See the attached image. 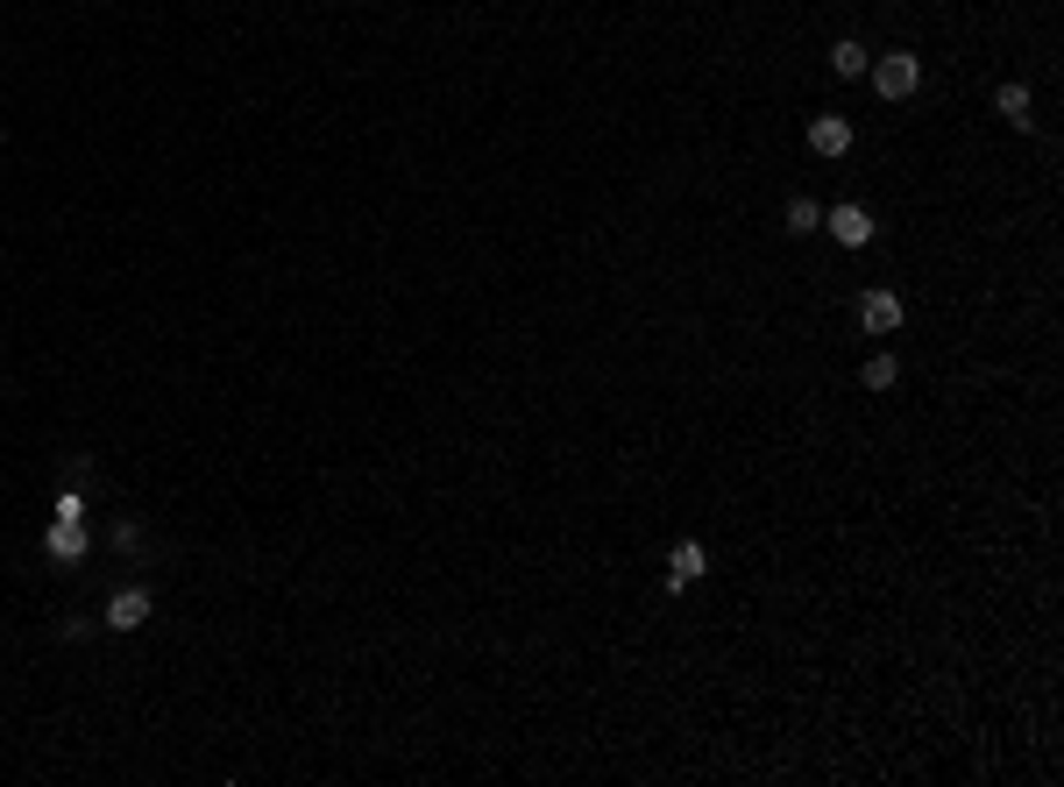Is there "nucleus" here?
I'll use <instances>...</instances> for the list:
<instances>
[{
    "label": "nucleus",
    "mask_w": 1064,
    "mask_h": 787,
    "mask_svg": "<svg viewBox=\"0 0 1064 787\" xmlns=\"http://www.w3.org/2000/svg\"><path fill=\"white\" fill-rule=\"evenodd\" d=\"M0 142H8V136H0Z\"/></svg>",
    "instance_id": "nucleus-12"
},
{
    "label": "nucleus",
    "mask_w": 1064,
    "mask_h": 787,
    "mask_svg": "<svg viewBox=\"0 0 1064 787\" xmlns=\"http://www.w3.org/2000/svg\"><path fill=\"white\" fill-rule=\"evenodd\" d=\"M809 149H817V157H844V149H852V121H844V114H817V121H809Z\"/></svg>",
    "instance_id": "nucleus-3"
},
{
    "label": "nucleus",
    "mask_w": 1064,
    "mask_h": 787,
    "mask_svg": "<svg viewBox=\"0 0 1064 787\" xmlns=\"http://www.w3.org/2000/svg\"><path fill=\"white\" fill-rule=\"evenodd\" d=\"M858 327H866V333H894V327H902V298H894V291H866V298H858Z\"/></svg>",
    "instance_id": "nucleus-4"
},
{
    "label": "nucleus",
    "mask_w": 1064,
    "mask_h": 787,
    "mask_svg": "<svg viewBox=\"0 0 1064 787\" xmlns=\"http://www.w3.org/2000/svg\"><path fill=\"white\" fill-rule=\"evenodd\" d=\"M894 383H902V362H894V355H873V362H866V391H894Z\"/></svg>",
    "instance_id": "nucleus-10"
},
{
    "label": "nucleus",
    "mask_w": 1064,
    "mask_h": 787,
    "mask_svg": "<svg viewBox=\"0 0 1064 787\" xmlns=\"http://www.w3.org/2000/svg\"><path fill=\"white\" fill-rule=\"evenodd\" d=\"M788 227H796V234H809V227H823V213L809 206V199H796V206H788Z\"/></svg>",
    "instance_id": "nucleus-11"
},
{
    "label": "nucleus",
    "mask_w": 1064,
    "mask_h": 787,
    "mask_svg": "<svg viewBox=\"0 0 1064 787\" xmlns=\"http://www.w3.org/2000/svg\"><path fill=\"white\" fill-rule=\"evenodd\" d=\"M43 546H50V561H78L86 554V518H57V525L43 532Z\"/></svg>",
    "instance_id": "nucleus-6"
},
{
    "label": "nucleus",
    "mask_w": 1064,
    "mask_h": 787,
    "mask_svg": "<svg viewBox=\"0 0 1064 787\" xmlns=\"http://www.w3.org/2000/svg\"><path fill=\"white\" fill-rule=\"evenodd\" d=\"M866 64H873V57H866V50H858L852 36H844V43L831 50V72H837V78H858V72H866Z\"/></svg>",
    "instance_id": "nucleus-9"
},
{
    "label": "nucleus",
    "mask_w": 1064,
    "mask_h": 787,
    "mask_svg": "<svg viewBox=\"0 0 1064 787\" xmlns=\"http://www.w3.org/2000/svg\"><path fill=\"white\" fill-rule=\"evenodd\" d=\"M703 567H709V561H703V546H696V540H682V546H674V561H667V589H688V582H696Z\"/></svg>",
    "instance_id": "nucleus-7"
},
{
    "label": "nucleus",
    "mask_w": 1064,
    "mask_h": 787,
    "mask_svg": "<svg viewBox=\"0 0 1064 787\" xmlns=\"http://www.w3.org/2000/svg\"><path fill=\"white\" fill-rule=\"evenodd\" d=\"M993 107H1001V121L1029 128V86H1001V93H993Z\"/></svg>",
    "instance_id": "nucleus-8"
},
{
    "label": "nucleus",
    "mask_w": 1064,
    "mask_h": 787,
    "mask_svg": "<svg viewBox=\"0 0 1064 787\" xmlns=\"http://www.w3.org/2000/svg\"><path fill=\"white\" fill-rule=\"evenodd\" d=\"M149 610H157V596H149V589H114L107 625H114V631H143V625H149Z\"/></svg>",
    "instance_id": "nucleus-2"
},
{
    "label": "nucleus",
    "mask_w": 1064,
    "mask_h": 787,
    "mask_svg": "<svg viewBox=\"0 0 1064 787\" xmlns=\"http://www.w3.org/2000/svg\"><path fill=\"white\" fill-rule=\"evenodd\" d=\"M866 72H873V86H881V99H908V93L923 86V64L908 57V50H894V57H873Z\"/></svg>",
    "instance_id": "nucleus-1"
},
{
    "label": "nucleus",
    "mask_w": 1064,
    "mask_h": 787,
    "mask_svg": "<svg viewBox=\"0 0 1064 787\" xmlns=\"http://www.w3.org/2000/svg\"><path fill=\"white\" fill-rule=\"evenodd\" d=\"M823 227H831L844 248H866V242H873V221H866V206H831V213H823Z\"/></svg>",
    "instance_id": "nucleus-5"
}]
</instances>
